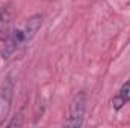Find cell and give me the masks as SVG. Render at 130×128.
I'll return each instance as SVG.
<instances>
[{"label": "cell", "mask_w": 130, "mask_h": 128, "mask_svg": "<svg viewBox=\"0 0 130 128\" xmlns=\"http://www.w3.org/2000/svg\"><path fill=\"white\" fill-rule=\"evenodd\" d=\"M42 15L41 14H35L32 17L27 18V21L21 26L14 29L12 33L9 35V38L3 42V50H2V57L5 60L11 59L15 53H18L20 50H23L38 33V30L42 26Z\"/></svg>", "instance_id": "cell-1"}, {"label": "cell", "mask_w": 130, "mask_h": 128, "mask_svg": "<svg viewBox=\"0 0 130 128\" xmlns=\"http://www.w3.org/2000/svg\"><path fill=\"white\" fill-rule=\"evenodd\" d=\"M86 102H88V95L85 91L77 92L71 98L68 109H67V116L64 121V127L68 128H80L83 125V118L86 112Z\"/></svg>", "instance_id": "cell-2"}, {"label": "cell", "mask_w": 130, "mask_h": 128, "mask_svg": "<svg viewBox=\"0 0 130 128\" xmlns=\"http://www.w3.org/2000/svg\"><path fill=\"white\" fill-rule=\"evenodd\" d=\"M12 98H14V80L11 75H8L0 86V127L5 125L6 119L9 118Z\"/></svg>", "instance_id": "cell-3"}, {"label": "cell", "mask_w": 130, "mask_h": 128, "mask_svg": "<svg viewBox=\"0 0 130 128\" xmlns=\"http://www.w3.org/2000/svg\"><path fill=\"white\" fill-rule=\"evenodd\" d=\"M12 18H14L12 3L6 2L0 6V41L2 42H5L14 30L12 29Z\"/></svg>", "instance_id": "cell-4"}, {"label": "cell", "mask_w": 130, "mask_h": 128, "mask_svg": "<svg viewBox=\"0 0 130 128\" xmlns=\"http://www.w3.org/2000/svg\"><path fill=\"white\" fill-rule=\"evenodd\" d=\"M127 102H130V80L126 81V83L120 88L117 96L112 98V107H113L115 112H118V110H121Z\"/></svg>", "instance_id": "cell-5"}, {"label": "cell", "mask_w": 130, "mask_h": 128, "mask_svg": "<svg viewBox=\"0 0 130 128\" xmlns=\"http://www.w3.org/2000/svg\"><path fill=\"white\" fill-rule=\"evenodd\" d=\"M23 125V116H21V113H18V115H15L9 122H8V127L9 128H14V127H21Z\"/></svg>", "instance_id": "cell-6"}]
</instances>
